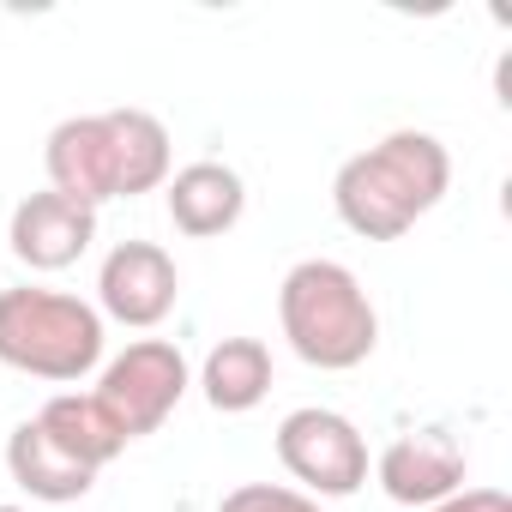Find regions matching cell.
<instances>
[{
    "label": "cell",
    "mask_w": 512,
    "mask_h": 512,
    "mask_svg": "<svg viewBox=\"0 0 512 512\" xmlns=\"http://www.w3.org/2000/svg\"><path fill=\"white\" fill-rule=\"evenodd\" d=\"M181 302V272L175 253L157 241H115L97 266V314L133 332H151L175 314Z\"/></svg>",
    "instance_id": "cell-7"
},
{
    "label": "cell",
    "mask_w": 512,
    "mask_h": 512,
    "mask_svg": "<svg viewBox=\"0 0 512 512\" xmlns=\"http://www.w3.org/2000/svg\"><path fill=\"white\" fill-rule=\"evenodd\" d=\"M37 422H43V434L67 452V458H79L85 470H103V464H115L133 440L121 434V422L103 410V398L97 392H55L43 410H37Z\"/></svg>",
    "instance_id": "cell-12"
},
{
    "label": "cell",
    "mask_w": 512,
    "mask_h": 512,
    "mask_svg": "<svg viewBox=\"0 0 512 512\" xmlns=\"http://www.w3.org/2000/svg\"><path fill=\"white\" fill-rule=\"evenodd\" d=\"M446 187H452V151L422 127H398L338 169L332 205H338L350 235L398 241L446 199Z\"/></svg>",
    "instance_id": "cell-2"
},
{
    "label": "cell",
    "mask_w": 512,
    "mask_h": 512,
    "mask_svg": "<svg viewBox=\"0 0 512 512\" xmlns=\"http://www.w3.org/2000/svg\"><path fill=\"white\" fill-rule=\"evenodd\" d=\"M163 205H169V223H175L181 235L211 241V235H223V229L241 223V211H247V181H241L229 163L199 157V163H187V169H175V175L163 181Z\"/></svg>",
    "instance_id": "cell-10"
},
{
    "label": "cell",
    "mask_w": 512,
    "mask_h": 512,
    "mask_svg": "<svg viewBox=\"0 0 512 512\" xmlns=\"http://www.w3.org/2000/svg\"><path fill=\"white\" fill-rule=\"evenodd\" d=\"M422 512H512V500H506L500 488H458L452 500H440V506H422Z\"/></svg>",
    "instance_id": "cell-15"
},
{
    "label": "cell",
    "mask_w": 512,
    "mask_h": 512,
    "mask_svg": "<svg viewBox=\"0 0 512 512\" xmlns=\"http://www.w3.org/2000/svg\"><path fill=\"white\" fill-rule=\"evenodd\" d=\"M374 476H380L386 500L422 512V506H440V500H452V494L464 488V476H470V452L458 446L452 428L428 422V428L398 434V440L374 458Z\"/></svg>",
    "instance_id": "cell-8"
},
{
    "label": "cell",
    "mask_w": 512,
    "mask_h": 512,
    "mask_svg": "<svg viewBox=\"0 0 512 512\" xmlns=\"http://www.w3.org/2000/svg\"><path fill=\"white\" fill-rule=\"evenodd\" d=\"M278 464L302 482V494L314 500H344L368 482V440L344 410L326 404H302L278 422Z\"/></svg>",
    "instance_id": "cell-6"
},
{
    "label": "cell",
    "mask_w": 512,
    "mask_h": 512,
    "mask_svg": "<svg viewBox=\"0 0 512 512\" xmlns=\"http://www.w3.org/2000/svg\"><path fill=\"white\" fill-rule=\"evenodd\" d=\"M0 362L31 380L73 386L103 368V314L67 290L13 284L0 290Z\"/></svg>",
    "instance_id": "cell-4"
},
{
    "label": "cell",
    "mask_w": 512,
    "mask_h": 512,
    "mask_svg": "<svg viewBox=\"0 0 512 512\" xmlns=\"http://www.w3.org/2000/svg\"><path fill=\"white\" fill-rule=\"evenodd\" d=\"M7 476H13L31 500H43V506H73V500H85V494L97 488V470H85L79 458H67V452L43 434L37 416H25V422L7 434Z\"/></svg>",
    "instance_id": "cell-11"
},
{
    "label": "cell",
    "mask_w": 512,
    "mask_h": 512,
    "mask_svg": "<svg viewBox=\"0 0 512 512\" xmlns=\"http://www.w3.org/2000/svg\"><path fill=\"white\" fill-rule=\"evenodd\" d=\"M187 386H193V368H187L181 344H169V338H133L121 356L103 362L97 398L121 422L127 440H145V434H157L175 416V404L187 398Z\"/></svg>",
    "instance_id": "cell-5"
},
{
    "label": "cell",
    "mask_w": 512,
    "mask_h": 512,
    "mask_svg": "<svg viewBox=\"0 0 512 512\" xmlns=\"http://www.w3.org/2000/svg\"><path fill=\"white\" fill-rule=\"evenodd\" d=\"M0 512H31V506H0Z\"/></svg>",
    "instance_id": "cell-16"
},
{
    "label": "cell",
    "mask_w": 512,
    "mask_h": 512,
    "mask_svg": "<svg viewBox=\"0 0 512 512\" xmlns=\"http://www.w3.org/2000/svg\"><path fill=\"white\" fill-rule=\"evenodd\" d=\"M278 326L290 350L320 374H350L380 344V314L362 278L338 260H296L278 284Z\"/></svg>",
    "instance_id": "cell-3"
},
{
    "label": "cell",
    "mask_w": 512,
    "mask_h": 512,
    "mask_svg": "<svg viewBox=\"0 0 512 512\" xmlns=\"http://www.w3.org/2000/svg\"><path fill=\"white\" fill-rule=\"evenodd\" d=\"M97 241V211L91 205H73L61 193H25L13 205V223H7V247L13 260L31 266V272H67L85 260V247Z\"/></svg>",
    "instance_id": "cell-9"
},
{
    "label": "cell",
    "mask_w": 512,
    "mask_h": 512,
    "mask_svg": "<svg viewBox=\"0 0 512 512\" xmlns=\"http://www.w3.org/2000/svg\"><path fill=\"white\" fill-rule=\"evenodd\" d=\"M199 392L217 416L260 410L266 392H272V350L260 338H217L205 368H199Z\"/></svg>",
    "instance_id": "cell-13"
},
{
    "label": "cell",
    "mask_w": 512,
    "mask_h": 512,
    "mask_svg": "<svg viewBox=\"0 0 512 512\" xmlns=\"http://www.w3.org/2000/svg\"><path fill=\"white\" fill-rule=\"evenodd\" d=\"M49 193L73 205H109L157 193L175 175L169 127L151 109H103V115H67L43 145Z\"/></svg>",
    "instance_id": "cell-1"
},
{
    "label": "cell",
    "mask_w": 512,
    "mask_h": 512,
    "mask_svg": "<svg viewBox=\"0 0 512 512\" xmlns=\"http://www.w3.org/2000/svg\"><path fill=\"white\" fill-rule=\"evenodd\" d=\"M217 512H326V506L290 482H241L217 500Z\"/></svg>",
    "instance_id": "cell-14"
}]
</instances>
